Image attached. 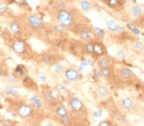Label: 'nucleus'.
<instances>
[{
    "mask_svg": "<svg viewBox=\"0 0 144 126\" xmlns=\"http://www.w3.org/2000/svg\"><path fill=\"white\" fill-rule=\"evenodd\" d=\"M15 80H16V77L14 75H12L8 78V81L10 83H14L15 82Z\"/></svg>",
    "mask_w": 144,
    "mask_h": 126,
    "instance_id": "obj_33",
    "label": "nucleus"
},
{
    "mask_svg": "<svg viewBox=\"0 0 144 126\" xmlns=\"http://www.w3.org/2000/svg\"><path fill=\"white\" fill-rule=\"evenodd\" d=\"M78 73L74 69H69L65 71V77L71 81L77 80L78 78Z\"/></svg>",
    "mask_w": 144,
    "mask_h": 126,
    "instance_id": "obj_6",
    "label": "nucleus"
},
{
    "mask_svg": "<svg viewBox=\"0 0 144 126\" xmlns=\"http://www.w3.org/2000/svg\"><path fill=\"white\" fill-rule=\"evenodd\" d=\"M120 74L124 78H129L131 76V71L129 70V69H122L120 71Z\"/></svg>",
    "mask_w": 144,
    "mask_h": 126,
    "instance_id": "obj_13",
    "label": "nucleus"
},
{
    "mask_svg": "<svg viewBox=\"0 0 144 126\" xmlns=\"http://www.w3.org/2000/svg\"><path fill=\"white\" fill-rule=\"evenodd\" d=\"M44 99H45L46 100L48 101H51L52 99V98L51 97L50 95L49 94H46L45 96H44Z\"/></svg>",
    "mask_w": 144,
    "mask_h": 126,
    "instance_id": "obj_37",
    "label": "nucleus"
},
{
    "mask_svg": "<svg viewBox=\"0 0 144 126\" xmlns=\"http://www.w3.org/2000/svg\"><path fill=\"white\" fill-rule=\"evenodd\" d=\"M107 26H108L109 29L111 31H116L119 28L118 24L113 20H110V21H108L107 22Z\"/></svg>",
    "mask_w": 144,
    "mask_h": 126,
    "instance_id": "obj_7",
    "label": "nucleus"
},
{
    "mask_svg": "<svg viewBox=\"0 0 144 126\" xmlns=\"http://www.w3.org/2000/svg\"><path fill=\"white\" fill-rule=\"evenodd\" d=\"M7 5L3 2H0V14H3L7 12Z\"/></svg>",
    "mask_w": 144,
    "mask_h": 126,
    "instance_id": "obj_21",
    "label": "nucleus"
},
{
    "mask_svg": "<svg viewBox=\"0 0 144 126\" xmlns=\"http://www.w3.org/2000/svg\"><path fill=\"white\" fill-rule=\"evenodd\" d=\"M31 101H32L34 104H35L38 108H41L42 106V102L41 101V100L38 97H37L36 96H33L31 98Z\"/></svg>",
    "mask_w": 144,
    "mask_h": 126,
    "instance_id": "obj_8",
    "label": "nucleus"
},
{
    "mask_svg": "<svg viewBox=\"0 0 144 126\" xmlns=\"http://www.w3.org/2000/svg\"><path fill=\"white\" fill-rule=\"evenodd\" d=\"M94 45L93 43H89L86 45V49L88 52H94Z\"/></svg>",
    "mask_w": 144,
    "mask_h": 126,
    "instance_id": "obj_24",
    "label": "nucleus"
},
{
    "mask_svg": "<svg viewBox=\"0 0 144 126\" xmlns=\"http://www.w3.org/2000/svg\"><path fill=\"white\" fill-rule=\"evenodd\" d=\"M58 19L62 26H65V27L69 26L72 22L71 15L66 11H60V13L58 14Z\"/></svg>",
    "mask_w": 144,
    "mask_h": 126,
    "instance_id": "obj_1",
    "label": "nucleus"
},
{
    "mask_svg": "<svg viewBox=\"0 0 144 126\" xmlns=\"http://www.w3.org/2000/svg\"><path fill=\"white\" fill-rule=\"evenodd\" d=\"M14 2L16 4H18V5H23V4L25 3L24 0H14Z\"/></svg>",
    "mask_w": 144,
    "mask_h": 126,
    "instance_id": "obj_36",
    "label": "nucleus"
},
{
    "mask_svg": "<svg viewBox=\"0 0 144 126\" xmlns=\"http://www.w3.org/2000/svg\"><path fill=\"white\" fill-rule=\"evenodd\" d=\"M118 31H120V32H122V31H124V28H118Z\"/></svg>",
    "mask_w": 144,
    "mask_h": 126,
    "instance_id": "obj_43",
    "label": "nucleus"
},
{
    "mask_svg": "<svg viewBox=\"0 0 144 126\" xmlns=\"http://www.w3.org/2000/svg\"><path fill=\"white\" fill-rule=\"evenodd\" d=\"M28 1V0H24V1H25V2Z\"/></svg>",
    "mask_w": 144,
    "mask_h": 126,
    "instance_id": "obj_44",
    "label": "nucleus"
},
{
    "mask_svg": "<svg viewBox=\"0 0 144 126\" xmlns=\"http://www.w3.org/2000/svg\"><path fill=\"white\" fill-rule=\"evenodd\" d=\"M43 61L45 63H46V64H49V58L45 57L43 59Z\"/></svg>",
    "mask_w": 144,
    "mask_h": 126,
    "instance_id": "obj_41",
    "label": "nucleus"
},
{
    "mask_svg": "<svg viewBox=\"0 0 144 126\" xmlns=\"http://www.w3.org/2000/svg\"><path fill=\"white\" fill-rule=\"evenodd\" d=\"M118 56L120 59H123L125 58V54H124V52L123 51H119L118 52Z\"/></svg>",
    "mask_w": 144,
    "mask_h": 126,
    "instance_id": "obj_34",
    "label": "nucleus"
},
{
    "mask_svg": "<svg viewBox=\"0 0 144 126\" xmlns=\"http://www.w3.org/2000/svg\"><path fill=\"white\" fill-rule=\"evenodd\" d=\"M49 94L50 95L52 99H57L60 96V93H59V91L56 90V89H53L49 92Z\"/></svg>",
    "mask_w": 144,
    "mask_h": 126,
    "instance_id": "obj_16",
    "label": "nucleus"
},
{
    "mask_svg": "<svg viewBox=\"0 0 144 126\" xmlns=\"http://www.w3.org/2000/svg\"><path fill=\"white\" fill-rule=\"evenodd\" d=\"M97 91H98V92L101 96H106L109 94L108 89V88L106 87H105V86H101V87H99L98 88V89H97Z\"/></svg>",
    "mask_w": 144,
    "mask_h": 126,
    "instance_id": "obj_9",
    "label": "nucleus"
},
{
    "mask_svg": "<svg viewBox=\"0 0 144 126\" xmlns=\"http://www.w3.org/2000/svg\"><path fill=\"white\" fill-rule=\"evenodd\" d=\"M81 38L84 40H89L92 38V36L88 32L82 31L81 33Z\"/></svg>",
    "mask_w": 144,
    "mask_h": 126,
    "instance_id": "obj_17",
    "label": "nucleus"
},
{
    "mask_svg": "<svg viewBox=\"0 0 144 126\" xmlns=\"http://www.w3.org/2000/svg\"><path fill=\"white\" fill-rule=\"evenodd\" d=\"M10 29L12 32H13L15 34L18 33L19 31H20V26L16 22H13V23H12L10 25Z\"/></svg>",
    "mask_w": 144,
    "mask_h": 126,
    "instance_id": "obj_12",
    "label": "nucleus"
},
{
    "mask_svg": "<svg viewBox=\"0 0 144 126\" xmlns=\"http://www.w3.org/2000/svg\"><path fill=\"white\" fill-rule=\"evenodd\" d=\"M70 105L72 109L75 111H80L83 108V103L79 99L73 98L70 101Z\"/></svg>",
    "mask_w": 144,
    "mask_h": 126,
    "instance_id": "obj_5",
    "label": "nucleus"
},
{
    "mask_svg": "<svg viewBox=\"0 0 144 126\" xmlns=\"http://www.w3.org/2000/svg\"><path fill=\"white\" fill-rule=\"evenodd\" d=\"M81 6L84 10H88L90 8V3L87 1H83L81 3Z\"/></svg>",
    "mask_w": 144,
    "mask_h": 126,
    "instance_id": "obj_20",
    "label": "nucleus"
},
{
    "mask_svg": "<svg viewBox=\"0 0 144 126\" xmlns=\"http://www.w3.org/2000/svg\"><path fill=\"white\" fill-rule=\"evenodd\" d=\"M127 28H129L130 30H131L135 34H140V31L138 30V29H137V28H136V26L133 24H132V23L127 24Z\"/></svg>",
    "mask_w": 144,
    "mask_h": 126,
    "instance_id": "obj_15",
    "label": "nucleus"
},
{
    "mask_svg": "<svg viewBox=\"0 0 144 126\" xmlns=\"http://www.w3.org/2000/svg\"><path fill=\"white\" fill-rule=\"evenodd\" d=\"M118 3V0H108L109 5L111 6H114Z\"/></svg>",
    "mask_w": 144,
    "mask_h": 126,
    "instance_id": "obj_30",
    "label": "nucleus"
},
{
    "mask_svg": "<svg viewBox=\"0 0 144 126\" xmlns=\"http://www.w3.org/2000/svg\"><path fill=\"white\" fill-rule=\"evenodd\" d=\"M15 71L17 73H19L21 74H23V73H24V69L22 68V67L20 66H18L15 68Z\"/></svg>",
    "mask_w": 144,
    "mask_h": 126,
    "instance_id": "obj_31",
    "label": "nucleus"
},
{
    "mask_svg": "<svg viewBox=\"0 0 144 126\" xmlns=\"http://www.w3.org/2000/svg\"><path fill=\"white\" fill-rule=\"evenodd\" d=\"M17 113L18 115L22 118H26L32 114V108L30 106L22 104L18 108Z\"/></svg>",
    "mask_w": 144,
    "mask_h": 126,
    "instance_id": "obj_2",
    "label": "nucleus"
},
{
    "mask_svg": "<svg viewBox=\"0 0 144 126\" xmlns=\"http://www.w3.org/2000/svg\"><path fill=\"white\" fill-rule=\"evenodd\" d=\"M87 66H88V64H87L86 61H83L81 63L80 65H79V69H80V70H83Z\"/></svg>",
    "mask_w": 144,
    "mask_h": 126,
    "instance_id": "obj_28",
    "label": "nucleus"
},
{
    "mask_svg": "<svg viewBox=\"0 0 144 126\" xmlns=\"http://www.w3.org/2000/svg\"><path fill=\"white\" fill-rule=\"evenodd\" d=\"M6 93L8 95H16L17 94V90L12 87H8L5 90Z\"/></svg>",
    "mask_w": 144,
    "mask_h": 126,
    "instance_id": "obj_19",
    "label": "nucleus"
},
{
    "mask_svg": "<svg viewBox=\"0 0 144 126\" xmlns=\"http://www.w3.org/2000/svg\"><path fill=\"white\" fill-rule=\"evenodd\" d=\"M29 24L32 27L37 29H42L44 28V23L37 15H33L29 18Z\"/></svg>",
    "mask_w": 144,
    "mask_h": 126,
    "instance_id": "obj_3",
    "label": "nucleus"
},
{
    "mask_svg": "<svg viewBox=\"0 0 144 126\" xmlns=\"http://www.w3.org/2000/svg\"><path fill=\"white\" fill-rule=\"evenodd\" d=\"M55 71L56 73H60L61 72L63 69V66L60 64H56L55 65V68H54Z\"/></svg>",
    "mask_w": 144,
    "mask_h": 126,
    "instance_id": "obj_25",
    "label": "nucleus"
},
{
    "mask_svg": "<svg viewBox=\"0 0 144 126\" xmlns=\"http://www.w3.org/2000/svg\"><path fill=\"white\" fill-rule=\"evenodd\" d=\"M59 91L62 92H66V89L64 87H60V89H59Z\"/></svg>",
    "mask_w": 144,
    "mask_h": 126,
    "instance_id": "obj_42",
    "label": "nucleus"
},
{
    "mask_svg": "<svg viewBox=\"0 0 144 126\" xmlns=\"http://www.w3.org/2000/svg\"><path fill=\"white\" fill-rule=\"evenodd\" d=\"M102 111L100 110V109H98V110H96L94 112V115H95V117H100L102 115Z\"/></svg>",
    "mask_w": 144,
    "mask_h": 126,
    "instance_id": "obj_32",
    "label": "nucleus"
},
{
    "mask_svg": "<svg viewBox=\"0 0 144 126\" xmlns=\"http://www.w3.org/2000/svg\"><path fill=\"white\" fill-rule=\"evenodd\" d=\"M99 65L101 68H106L108 66V60L106 58H103L102 59L99 61Z\"/></svg>",
    "mask_w": 144,
    "mask_h": 126,
    "instance_id": "obj_22",
    "label": "nucleus"
},
{
    "mask_svg": "<svg viewBox=\"0 0 144 126\" xmlns=\"http://www.w3.org/2000/svg\"><path fill=\"white\" fill-rule=\"evenodd\" d=\"M132 11H133L134 15L138 16V15H141V13H142V8L138 6H135L132 8Z\"/></svg>",
    "mask_w": 144,
    "mask_h": 126,
    "instance_id": "obj_18",
    "label": "nucleus"
},
{
    "mask_svg": "<svg viewBox=\"0 0 144 126\" xmlns=\"http://www.w3.org/2000/svg\"><path fill=\"white\" fill-rule=\"evenodd\" d=\"M95 30H96V31L97 32V33L99 34H100V35H104V34H105V31H104L103 29H101V28L96 27V28H95Z\"/></svg>",
    "mask_w": 144,
    "mask_h": 126,
    "instance_id": "obj_29",
    "label": "nucleus"
},
{
    "mask_svg": "<svg viewBox=\"0 0 144 126\" xmlns=\"http://www.w3.org/2000/svg\"><path fill=\"white\" fill-rule=\"evenodd\" d=\"M38 79L39 80L40 82H46V80H47V77L44 74H40L39 76H38Z\"/></svg>",
    "mask_w": 144,
    "mask_h": 126,
    "instance_id": "obj_27",
    "label": "nucleus"
},
{
    "mask_svg": "<svg viewBox=\"0 0 144 126\" xmlns=\"http://www.w3.org/2000/svg\"><path fill=\"white\" fill-rule=\"evenodd\" d=\"M94 74H96V76H97V77H101V76H102V74H101L99 71H97L96 69L94 70Z\"/></svg>",
    "mask_w": 144,
    "mask_h": 126,
    "instance_id": "obj_40",
    "label": "nucleus"
},
{
    "mask_svg": "<svg viewBox=\"0 0 144 126\" xmlns=\"http://www.w3.org/2000/svg\"><path fill=\"white\" fill-rule=\"evenodd\" d=\"M133 104V103L130 98H126L124 99L122 101V106L126 109H129L132 107Z\"/></svg>",
    "mask_w": 144,
    "mask_h": 126,
    "instance_id": "obj_10",
    "label": "nucleus"
},
{
    "mask_svg": "<svg viewBox=\"0 0 144 126\" xmlns=\"http://www.w3.org/2000/svg\"><path fill=\"white\" fill-rule=\"evenodd\" d=\"M111 124L107 121H103L102 122L99 124V126H110Z\"/></svg>",
    "mask_w": 144,
    "mask_h": 126,
    "instance_id": "obj_35",
    "label": "nucleus"
},
{
    "mask_svg": "<svg viewBox=\"0 0 144 126\" xmlns=\"http://www.w3.org/2000/svg\"><path fill=\"white\" fill-rule=\"evenodd\" d=\"M94 52L96 55H101L103 53V48L99 44L94 45Z\"/></svg>",
    "mask_w": 144,
    "mask_h": 126,
    "instance_id": "obj_14",
    "label": "nucleus"
},
{
    "mask_svg": "<svg viewBox=\"0 0 144 126\" xmlns=\"http://www.w3.org/2000/svg\"><path fill=\"white\" fill-rule=\"evenodd\" d=\"M135 48L138 50H142L144 48V45L141 42H137L135 45Z\"/></svg>",
    "mask_w": 144,
    "mask_h": 126,
    "instance_id": "obj_26",
    "label": "nucleus"
},
{
    "mask_svg": "<svg viewBox=\"0 0 144 126\" xmlns=\"http://www.w3.org/2000/svg\"><path fill=\"white\" fill-rule=\"evenodd\" d=\"M56 113L58 114L59 116L62 117H64L65 116H67V111L64 107L60 106L56 109Z\"/></svg>",
    "mask_w": 144,
    "mask_h": 126,
    "instance_id": "obj_11",
    "label": "nucleus"
},
{
    "mask_svg": "<svg viewBox=\"0 0 144 126\" xmlns=\"http://www.w3.org/2000/svg\"><path fill=\"white\" fill-rule=\"evenodd\" d=\"M86 63H87L88 65H90V66H94V63L92 61H91V60H87V61H86Z\"/></svg>",
    "mask_w": 144,
    "mask_h": 126,
    "instance_id": "obj_38",
    "label": "nucleus"
},
{
    "mask_svg": "<svg viewBox=\"0 0 144 126\" xmlns=\"http://www.w3.org/2000/svg\"><path fill=\"white\" fill-rule=\"evenodd\" d=\"M12 50L16 54H23L26 50V45L23 41H16L12 45Z\"/></svg>",
    "mask_w": 144,
    "mask_h": 126,
    "instance_id": "obj_4",
    "label": "nucleus"
},
{
    "mask_svg": "<svg viewBox=\"0 0 144 126\" xmlns=\"http://www.w3.org/2000/svg\"><path fill=\"white\" fill-rule=\"evenodd\" d=\"M102 75L105 76H108L110 74V69L108 68V67H106V68H103V69H102Z\"/></svg>",
    "mask_w": 144,
    "mask_h": 126,
    "instance_id": "obj_23",
    "label": "nucleus"
},
{
    "mask_svg": "<svg viewBox=\"0 0 144 126\" xmlns=\"http://www.w3.org/2000/svg\"><path fill=\"white\" fill-rule=\"evenodd\" d=\"M55 29H56V31H58V33H62V32H63V29H62V28H61L60 27H59V26H57V27H56V28H55Z\"/></svg>",
    "mask_w": 144,
    "mask_h": 126,
    "instance_id": "obj_39",
    "label": "nucleus"
}]
</instances>
